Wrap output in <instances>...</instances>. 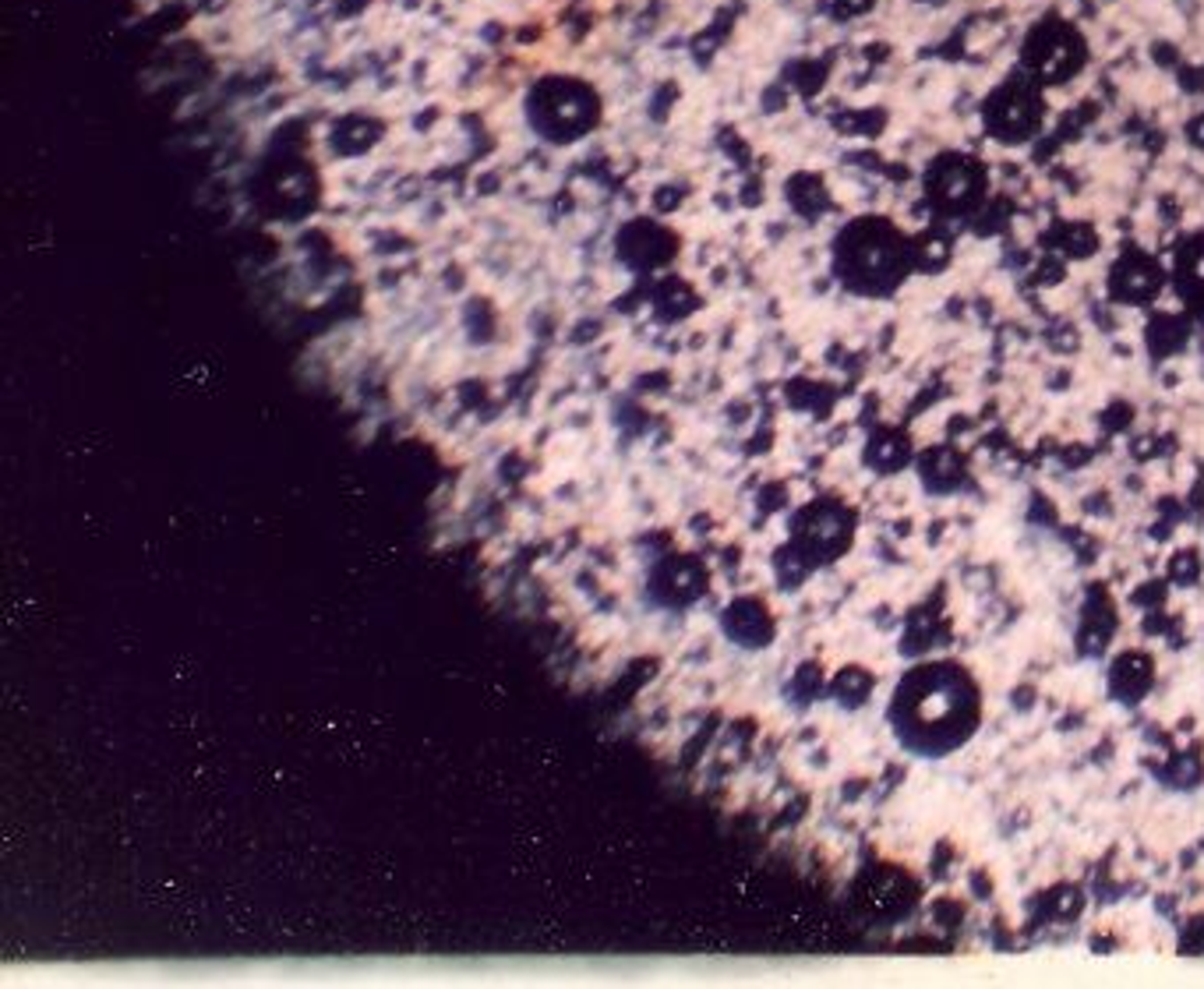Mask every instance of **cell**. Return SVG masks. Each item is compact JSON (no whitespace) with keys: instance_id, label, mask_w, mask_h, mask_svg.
<instances>
[{"instance_id":"1","label":"cell","mask_w":1204,"mask_h":989,"mask_svg":"<svg viewBox=\"0 0 1204 989\" xmlns=\"http://www.w3.org/2000/svg\"><path fill=\"white\" fill-rule=\"evenodd\" d=\"M890 725L908 750L944 756L978 729L982 700L961 664H922L900 679L890 700Z\"/></svg>"},{"instance_id":"2","label":"cell","mask_w":1204,"mask_h":989,"mask_svg":"<svg viewBox=\"0 0 1204 989\" xmlns=\"http://www.w3.org/2000/svg\"><path fill=\"white\" fill-rule=\"evenodd\" d=\"M1028 64L1039 67L1042 78H1067V71L1077 64V39L1064 29H1045L1028 50Z\"/></svg>"},{"instance_id":"3","label":"cell","mask_w":1204,"mask_h":989,"mask_svg":"<svg viewBox=\"0 0 1204 989\" xmlns=\"http://www.w3.org/2000/svg\"><path fill=\"white\" fill-rule=\"evenodd\" d=\"M1039 120V99L1031 96L1028 88L1007 86V92L993 103L989 110V124L1003 135V131H1028Z\"/></svg>"},{"instance_id":"4","label":"cell","mask_w":1204,"mask_h":989,"mask_svg":"<svg viewBox=\"0 0 1204 989\" xmlns=\"http://www.w3.org/2000/svg\"><path fill=\"white\" fill-rule=\"evenodd\" d=\"M1191 276H1193V283H1197V290H1204V251L1191 261Z\"/></svg>"}]
</instances>
